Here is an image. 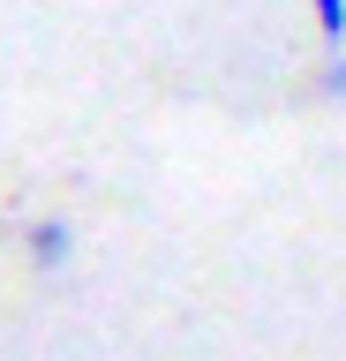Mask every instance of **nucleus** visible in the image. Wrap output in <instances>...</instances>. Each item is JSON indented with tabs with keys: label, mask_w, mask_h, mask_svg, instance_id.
Wrapping results in <instances>:
<instances>
[{
	"label": "nucleus",
	"mask_w": 346,
	"mask_h": 361,
	"mask_svg": "<svg viewBox=\"0 0 346 361\" xmlns=\"http://www.w3.org/2000/svg\"><path fill=\"white\" fill-rule=\"evenodd\" d=\"M316 98H339V106H346V45H339V53H323V68H316Z\"/></svg>",
	"instance_id": "3"
},
{
	"label": "nucleus",
	"mask_w": 346,
	"mask_h": 361,
	"mask_svg": "<svg viewBox=\"0 0 346 361\" xmlns=\"http://www.w3.org/2000/svg\"><path fill=\"white\" fill-rule=\"evenodd\" d=\"M23 256H30V271H68V264H75V226L61 219V211L30 219V233H23Z\"/></svg>",
	"instance_id": "1"
},
{
	"label": "nucleus",
	"mask_w": 346,
	"mask_h": 361,
	"mask_svg": "<svg viewBox=\"0 0 346 361\" xmlns=\"http://www.w3.org/2000/svg\"><path fill=\"white\" fill-rule=\"evenodd\" d=\"M309 16H316V38L339 53L346 45V0H309Z\"/></svg>",
	"instance_id": "2"
}]
</instances>
